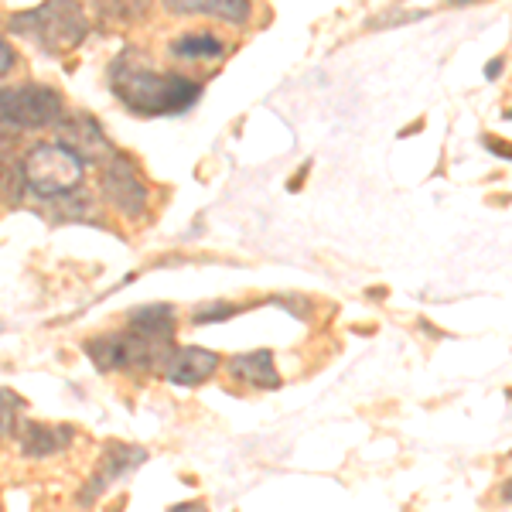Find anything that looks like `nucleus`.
I'll list each match as a JSON object with an SVG mask.
<instances>
[{
  "mask_svg": "<svg viewBox=\"0 0 512 512\" xmlns=\"http://www.w3.org/2000/svg\"><path fill=\"white\" fill-rule=\"evenodd\" d=\"M113 93L140 117H168V113H185L188 106H195L202 86L175 72H154L147 59L130 62L127 52L113 62Z\"/></svg>",
  "mask_w": 512,
  "mask_h": 512,
  "instance_id": "nucleus-1",
  "label": "nucleus"
},
{
  "mask_svg": "<svg viewBox=\"0 0 512 512\" xmlns=\"http://www.w3.org/2000/svg\"><path fill=\"white\" fill-rule=\"evenodd\" d=\"M171 52L181 55V59H219L226 52V41L209 35V31H188L171 45Z\"/></svg>",
  "mask_w": 512,
  "mask_h": 512,
  "instance_id": "nucleus-14",
  "label": "nucleus"
},
{
  "mask_svg": "<svg viewBox=\"0 0 512 512\" xmlns=\"http://www.w3.org/2000/svg\"><path fill=\"white\" fill-rule=\"evenodd\" d=\"M0 110H4V127L41 130L62 120L65 103L52 86L24 82V86H14V89H0Z\"/></svg>",
  "mask_w": 512,
  "mask_h": 512,
  "instance_id": "nucleus-5",
  "label": "nucleus"
},
{
  "mask_svg": "<svg viewBox=\"0 0 512 512\" xmlns=\"http://www.w3.org/2000/svg\"><path fill=\"white\" fill-rule=\"evenodd\" d=\"M7 28L18 38H28L31 45L45 48V52L65 55L86 38V14H82L79 0H45L35 11L14 14Z\"/></svg>",
  "mask_w": 512,
  "mask_h": 512,
  "instance_id": "nucleus-2",
  "label": "nucleus"
},
{
  "mask_svg": "<svg viewBox=\"0 0 512 512\" xmlns=\"http://www.w3.org/2000/svg\"><path fill=\"white\" fill-rule=\"evenodd\" d=\"M164 11L181 18H216L229 24H246L253 14L250 0H161Z\"/></svg>",
  "mask_w": 512,
  "mask_h": 512,
  "instance_id": "nucleus-10",
  "label": "nucleus"
},
{
  "mask_svg": "<svg viewBox=\"0 0 512 512\" xmlns=\"http://www.w3.org/2000/svg\"><path fill=\"white\" fill-rule=\"evenodd\" d=\"M229 376L236 383L250 386V390H277L284 379H280L274 366V352L270 349H256V352H239L226 362Z\"/></svg>",
  "mask_w": 512,
  "mask_h": 512,
  "instance_id": "nucleus-9",
  "label": "nucleus"
},
{
  "mask_svg": "<svg viewBox=\"0 0 512 512\" xmlns=\"http://www.w3.org/2000/svg\"><path fill=\"white\" fill-rule=\"evenodd\" d=\"M222 359L212 349H198V345H181L164 359V379L175 386H202L219 373Z\"/></svg>",
  "mask_w": 512,
  "mask_h": 512,
  "instance_id": "nucleus-8",
  "label": "nucleus"
},
{
  "mask_svg": "<svg viewBox=\"0 0 512 512\" xmlns=\"http://www.w3.org/2000/svg\"><path fill=\"white\" fill-rule=\"evenodd\" d=\"M62 144L69 147V151L72 147H82V154H79L82 164H86V158L93 161L106 151V137H103V130H99V123L93 117H76V120L65 123Z\"/></svg>",
  "mask_w": 512,
  "mask_h": 512,
  "instance_id": "nucleus-13",
  "label": "nucleus"
},
{
  "mask_svg": "<svg viewBox=\"0 0 512 512\" xmlns=\"http://www.w3.org/2000/svg\"><path fill=\"white\" fill-rule=\"evenodd\" d=\"M86 355L96 362L99 373H123V369H151L164 362V342H151L144 335L120 332V335H96L89 338Z\"/></svg>",
  "mask_w": 512,
  "mask_h": 512,
  "instance_id": "nucleus-4",
  "label": "nucleus"
},
{
  "mask_svg": "<svg viewBox=\"0 0 512 512\" xmlns=\"http://www.w3.org/2000/svg\"><path fill=\"white\" fill-rule=\"evenodd\" d=\"M144 461H147V451L137 448V444H113V448L103 454V461H99L96 475L89 478V485L79 492V502L82 506H89V502L99 499V495L110 489L113 482L127 478L137 465H144Z\"/></svg>",
  "mask_w": 512,
  "mask_h": 512,
  "instance_id": "nucleus-7",
  "label": "nucleus"
},
{
  "mask_svg": "<svg viewBox=\"0 0 512 512\" xmlns=\"http://www.w3.org/2000/svg\"><path fill=\"white\" fill-rule=\"evenodd\" d=\"M103 198L127 219H140L147 212V185L137 161L130 154H113L103 168Z\"/></svg>",
  "mask_w": 512,
  "mask_h": 512,
  "instance_id": "nucleus-6",
  "label": "nucleus"
},
{
  "mask_svg": "<svg viewBox=\"0 0 512 512\" xmlns=\"http://www.w3.org/2000/svg\"><path fill=\"white\" fill-rule=\"evenodd\" d=\"M171 512H209V509H205L202 502H181V506H175Z\"/></svg>",
  "mask_w": 512,
  "mask_h": 512,
  "instance_id": "nucleus-19",
  "label": "nucleus"
},
{
  "mask_svg": "<svg viewBox=\"0 0 512 512\" xmlns=\"http://www.w3.org/2000/svg\"><path fill=\"white\" fill-rule=\"evenodd\" d=\"M499 72H502V59H495V62L489 65V69H485V76L495 79V76H499Z\"/></svg>",
  "mask_w": 512,
  "mask_h": 512,
  "instance_id": "nucleus-20",
  "label": "nucleus"
},
{
  "mask_svg": "<svg viewBox=\"0 0 512 512\" xmlns=\"http://www.w3.org/2000/svg\"><path fill=\"white\" fill-rule=\"evenodd\" d=\"M72 441V427H52V424H38V420H24L18 427V448L24 458H52L69 448Z\"/></svg>",
  "mask_w": 512,
  "mask_h": 512,
  "instance_id": "nucleus-11",
  "label": "nucleus"
},
{
  "mask_svg": "<svg viewBox=\"0 0 512 512\" xmlns=\"http://www.w3.org/2000/svg\"><path fill=\"white\" fill-rule=\"evenodd\" d=\"M175 328H178V318L171 304H144V308H134L127 315V332L144 335V338H151V342L168 345L171 338H175Z\"/></svg>",
  "mask_w": 512,
  "mask_h": 512,
  "instance_id": "nucleus-12",
  "label": "nucleus"
},
{
  "mask_svg": "<svg viewBox=\"0 0 512 512\" xmlns=\"http://www.w3.org/2000/svg\"><path fill=\"white\" fill-rule=\"evenodd\" d=\"M451 4H475V0H451Z\"/></svg>",
  "mask_w": 512,
  "mask_h": 512,
  "instance_id": "nucleus-21",
  "label": "nucleus"
},
{
  "mask_svg": "<svg viewBox=\"0 0 512 512\" xmlns=\"http://www.w3.org/2000/svg\"><path fill=\"white\" fill-rule=\"evenodd\" d=\"M21 188H24V168L4 151V147H0V198L18 202Z\"/></svg>",
  "mask_w": 512,
  "mask_h": 512,
  "instance_id": "nucleus-15",
  "label": "nucleus"
},
{
  "mask_svg": "<svg viewBox=\"0 0 512 512\" xmlns=\"http://www.w3.org/2000/svg\"><path fill=\"white\" fill-rule=\"evenodd\" d=\"M24 185L31 192L52 198V195H65L82 181V171L86 164L79 161L76 151H69L65 144H38L35 151L24 158Z\"/></svg>",
  "mask_w": 512,
  "mask_h": 512,
  "instance_id": "nucleus-3",
  "label": "nucleus"
},
{
  "mask_svg": "<svg viewBox=\"0 0 512 512\" xmlns=\"http://www.w3.org/2000/svg\"><path fill=\"white\" fill-rule=\"evenodd\" d=\"M14 62H18V55H14V48L7 45L4 38H0V76H7V72L14 69Z\"/></svg>",
  "mask_w": 512,
  "mask_h": 512,
  "instance_id": "nucleus-18",
  "label": "nucleus"
},
{
  "mask_svg": "<svg viewBox=\"0 0 512 512\" xmlns=\"http://www.w3.org/2000/svg\"><path fill=\"white\" fill-rule=\"evenodd\" d=\"M0 127H4V110H0Z\"/></svg>",
  "mask_w": 512,
  "mask_h": 512,
  "instance_id": "nucleus-22",
  "label": "nucleus"
},
{
  "mask_svg": "<svg viewBox=\"0 0 512 512\" xmlns=\"http://www.w3.org/2000/svg\"><path fill=\"white\" fill-rule=\"evenodd\" d=\"M18 407H21V400H18V396L0 390V434H4L7 427L14 424V410H18Z\"/></svg>",
  "mask_w": 512,
  "mask_h": 512,
  "instance_id": "nucleus-17",
  "label": "nucleus"
},
{
  "mask_svg": "<svg viewBox=\"0 0 512 512\" xmlns=\"http://www.w3.org/2000/svg\"><path fill=\"white\" fill-rule=\"evenodd\" d=\"M236 315H239V304L219 301V304H209V308L195 311L192 321H195V325H216V321H226V318H236Z\"/></svg>",
  "mask_w": 512,
  "mask_h": 512,
  "instance_id": "nucleus-16",
  "label": "nucleus"
}]
</instances>
